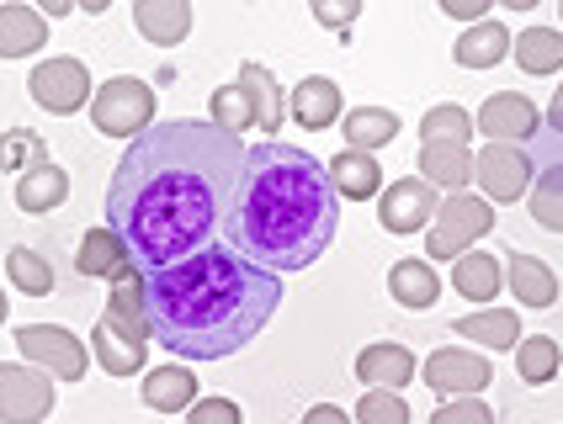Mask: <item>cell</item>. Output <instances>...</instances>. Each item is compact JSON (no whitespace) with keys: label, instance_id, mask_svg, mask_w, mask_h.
Listing matches in <instances>:
<instances>
[{"label":"cell","instance_id":"22","mask_svg":"<svg viewBox=\"0 0 563 424\" xmlns=\"http://www.w3.org/2000/svg\"><path fill=\"white\" fill-rule=\"evenodd\" d=\"M452 334H457V339H473V345H484V350H516V345H521V319H516L510 308H484V313L457 319Z\"/></svg>","mask_w":563,"mask_h":424},{"label":"cell","instance_id":"18","mask_svg":"<svg viewBox=\"0 0 563 424\" xmlns=\"http://www.w3.org/2000/svg\"><path fill=\"white\" fill-rule=\"evenodd\" d=\"M356 377L362 382H373V388H409L415 382V356H409L405 345H394V339H377L367 345L362 356H356Z\"/></svg>","mask_w":563,"mask_h":424},{"label":"cell","instance_id":"26","mask_svg":"<svg viewBox=\"0 0 563 424\" xmlns=\"http://www.w3.org/2000/svg\"><path fill=\"white\" fill-rule=\"evenodd\" d=\"M510 292L521 298L527 308H553L559 303V276L548 271L537 255H521V249H510Z\"/></svg>","mask_w":563,"mask_h":424},{"label":"cell","instance_id":"10","mask_svg":"<svg viewBox=\"0 0 563 424\" xmlns=\"http://www.w3.org/2000/svg\"><path fill=\"white\" fill-rule=\"evenodd\" d=\"M532 144H537V154H532L537 186L527 191V208H532V217L542 223V228L563 234V133L542 127Z\"/></svg>","mask_w":563,"mask_h":424},{"label":"cell","instance_id":"5","mask_svg":"<svg viewBox=\"0 0 563 424\" xmlns=\"http://www.w3.org/2000/svg\"><path fill=\"white\" fill-rule=\"evenodd\" d=\"M155 122V86H144L139 75H118L91 96V127L107 138H139Z\"/></svg>","mask_w":563,"mask_h":424},{"label":"cell","instance_id":"17","mask_svg":"<svg viewBox=\"0 0 563 424\" xmlns=\"http://www.w3.org/2000/svg\"><path fill=\"white\" fill-rule=\"evenodd\" d=\"M324 170H330V186H335L341 202H373L383 191V165L367 149H341Z\"/></svg>","mask_w":563,"mask_h":424},{"label":"cell","instance_id":"47","mask_svg":"<svg viewBox=\"0 0 563 424\" xmlns=\"http://www.w3.org/2000/svg\"><path fill=\"white\" fill-rule=\"evenodd\" d=\"M0 324H5V292H0Z\"/></svg>","mask_w":563,"mask_h":424},{"label":"cell","instance_id":"4","mask_svg":"<svg viewBox=\"0 0 563 424\" xmlns=\"http://www.w3.org/2000/svg\"><path fill=\"white\" fill-rule=\"evenodd\" d=\"M495 228V202L468 197V191H452L437 208L431 228H426V255L431 260H452V255H468L473 244Z\"/></svg>","mask_w":563,"mask_h":424},{"label":"cell","instance_id":"33","mask_svg":"<svg viewBox=\"0 0 563 424\" xmlns=\"http://www.w3.org/2000/svg\"><path fill=\"white\" fill-rule=\"evenodd\" d=\"M5 276H11V287L27 292V298H48V292H54V266H48L37 249H27V244L5 255Z\"/></svg>","mask_w":563,"mask_h":424},{"label":"cell","instance_id":"40","mask_svg":"<svg viewBox=\"0 0 563 424\" xmlns=\"http://www.w3.org/2000/svg\"><path fill=\"white\" fill-rule=\"evenodd\" d=\"M191 424H245V414H240V403L234 398H197L187 409Z\"/></svg>","mask_w":563,"mask_h":424},{"label":"cell","instance_id":"15","mask_svg":"<svg viewBox=\"0 0 563 424\" xmlns=\"http://www.w3.org/2000/svg\"><path fill=\"white\" fill-rule=\"evenodd\" d=\"M91 350L107 377H139V371H144V356H150V339H139V334L118 330L112 319H101L91 330Z\"/></svg>","mask_w":563,"mask_h":424},{"label":"cell","instance_id":"45","mask_svg":"<svg viewBox=\"0 0 563 424\" xmlns=\"http://www.w3.org/2000/svg\"><path fill=\"white\" fill-rule=\"evenodd\" d=\"M107 5H112V0H80V11H91V16H101Z\"/></svg>","mask_w":563,"mask_h":424},{"label":"cell","instance_id":"24","mask_svg":"<svg viewBox=\"0 0 563 424\" xmlns=\"http://www.w3.org/2000/svg\"><path fill=\"white\" fill-rule=\"evenodd\" d=\"M500 281H505L500 260L484 255V249H473V255H457V260H452V287H457V298H468V303H495Z\"/></svg>","mask_w":563,"mask_h":424},{"label":"cell","instance_id":"39","mask_svg":"<svg viewBox=\"0 0 563 424\" xmlns=\"http://www.w3.org/2000/svg\"><path fill=\"white\" fill-rule=\"evenodd\" d=\"M309 11H313V22H319L324 32L345 37V32H351V22L362 16V0H309Z\"/></svg>","mask_w":563,"mask_h":424},{"label":"cell","instance_id":"7","mask_svg":"<svg viewBox=\"0 0 563 424\" xmlns=\"http://www.w3.org/2000/svg\"><path fill=\"white\" fill-rule=\"evenodd\" d=\"M54 414V377L32 361L0 366V424H43Z\"/></svg>","mask_w":563,"mask_h":424},{"label":"cell","instance_id":"2","mask_svg":"<svg viewBox=\"0 0 563 424\" xmlns=\"http://www.w3.org/2000/svg\"><path fill=\"white\" fill-rule=\"evenodd\" d=\"M150 339L181 361H223L245 350L282 308V276L234 244H208L187 260L144 271Z\"/></svg>","mask_w":563,"mask_h":424},{"label":"cell","instance_id":"34","mask_svg":"<svg viewBox=\"0 0 563 424\" xmlns=\"http://www.w3.org/2000/svg\"><path fill=\"white\" fill-rule=\"evenodd\" d=\"M473 133V118L457 107V101H446V107H431L426 118H420V144H468Z\"/></svg>","mask_w":563,"mask_h":424},{"label":"cell","instance_id":"27","mask_svg":"<svg viewBox=\"0 0 563 424\" xmlns=\"http://www.w3.org/2000/svg\"><path fill=\"white\" fill-rule=\"evenodd\" d=\"M64 197H69V170L48 165V159H37L27 176L16 181V208L22 212H54Z\"/></svg>","mask_w":563,"mask_h":424},{"label":"cell","instance_id":"42","mask_svg":"<svg viewBox=\"0 0 563 424\" xmlns=\"http://www.w3.org/2000/svg\"><path fill=\"white\" fill-rule=\"evenodd\" d=\"M303 424H356L351 414H341L335 403H313L309 414H303Z\"/></svg>","mask_w":563,"mask_h":424},{"label":"cell","instance_id":"43","mask_svg":"<svg viewBox=\"0 0 563 424\" xmlns=\"http://www.w3.org/2000/svg\"><path fill=\"white\" fill-rule=\"evenodd\" d=\"M542 127H553V133H563V86L553 91V107H548V118H542Z\"/></svg>","mask_w":563,"mask_h":424},{"label":"cell","instance_id":"23","mask_svg":"<svg viewBox=\"0 0 563 424\" xmlns=\"http://www.w3.org/2000/svg\"><path fill=\"white\" fill-rule=\"evenodd\" d=\"M139 393H144V403L155 414H187L191 403H197V377H191L187 366H155Z\"/></svg>","mask_w":563,"mask_h":424},{"label":"cell","instance_id":"31","mask_svg":"<svg viewBox=\"0 0 563 424\" xmlns=\"http://www.w3.org/2000/svg\"><path fill=\"white\" fill-rule=\"evenodd\" d=\"M510 54L527 75H559L563 69V32L553 27H527L521 37H510Z\"/></svg>","mask_w":563,"mask_h":424},{"label":"cell","instance_id":"14","mask_svg":"<svg viewBox=\"0 0 563 424\" xmlns=\"http://www.w3.org/2000/svg\"><path fill=\"white\" fill-rule=\"evenodd\" d=\"M287 112L298 127H309V133H324V127H335L345 118V101H341V86L330 80V75H309V80H298L292 86V101H287Z\"/></svg>","mask_w":563,"mask_h":424},{"label":"cell","instance_id":"38","mask_svg":"<svg viewBox=\"0 0 563 424\" xmlns=\"http://www.w3.org/2000/svg\"><path fill=\"white\" fill-rule=\"evenodd\" d=\"M27 159H43V138L27 133V127H11V133L0 138V170H22Z\"/></svg>","mask_w":563,"mask_h":424},{"label":"cell","instance_id":"41","mask_svg":"<svg viewBox=\"0 0 563 424\" xmlns=\"http://www.w3.org/2000/svg\"><path fill=\"white\" fill-rule=\"evenodd\" d=\"M441 11H446V16H457V22H484V11H489V5H495V0H437Z\"/></svg>","mask_w":563,"mask_h":424},{"label":"cell","instance_id":"30","mask_svg":"<svg viewBox=\"0 0 563 424\" xmlns=\"http://www.w3.org/2000/svg\"><path fill=\"white\" fill-rule=\"evenodd\" d=\"M245 96H251V112H255V127H266V133H277L282 127V86L277 75L266 69V64H240V75H234Z\"/></svg>","mask_w":563,"mask_h":424},{"label":"cell","instance_id":"46","mask_svg":"<svg viewBox=\"0 0 563 424\" xmlns=\"http://www.w3.org/2000/svg\"><path fill=\"white\" fill-rule=\"evenodd\" d=\"M510 11H532V5H542V0H505Z\"/></svg>","mask_w":563,"mask_h":424},{"label":"cell","instance_id":"29","mask_svg":"<svg viewBox=\"0 0 563 424\" xmlns=\"http://www.w3.org/2000/svg\"><path fill=\"white\" fill-rule=\"evenodd\" d=\"M510 54V32L500 22H473L463 37H457V48H452V59L463 64V69H495V64Z\"/></svg>","mask_w":563,"mask_h":424},{"label":"cell","instance_id":"6","mask_svg":"<svg viewBox=\"0 0 563 424\" xmlns=\"http://www.w3.org/2000/svg\"><path fill=\"white\" fill-rule=\"evenodd\" d=\"M16 350H22V361L43 366L54 382H80L86 366H91L86 339H75L64 324H22L16 330Z\"/></svg>","mask_w":563,"mask_h":424},{"label":"cell","instance_id":"11","mask_svg":"<svg viewBox=\"0 0 563 424\" xmlns=\"http://www.w3.org/2000/svg\"><path fill=\"white\" fill-rule=\"evenodd\" d=\"M437 208H441V197L426 176H405V181L377 191V223L388 234H420V228H431Z\"/></svg>","mask_w":563,"mask_h":424},{"label":"cell","instance_id":"32","mask_svg":"<svg viewBox=\"0 0 563 424\" xmlns=\"http://www.w3.org/2000/svg\"><path fill=\"white\" fill-rule=\"evenodd\" d=\"M516 371H521V382H532V388H542V382H553L563 371V350L559 339H548V334H521V345H516Z\"/></svg>","mask_w":563,"mask_h":424},{"label":"cell","instance_id":"12","mask_svg":"<svg viewBox=\"0 0 563 424\" xmlns=\"http://www.w3.org/2000/svg\"><path fill=\"white\" fill-rule=\"evenodd\" d=\"M420 377H426V388L437 398H473L495 382V366L478 350H437L431 361L420 366Z\"/></svg>","mask_w":563,"mask_h":424},{"label":"cell","instance_id":"44","mask_svg":"<svg viewBox=\"0 0 563 424\" xmlns=\"http://www.w3.org/2000/svg\"><path fill=\"white\" fill-rule=\"evenodd\" d=\"M43 5V16H69V5H80V0H37Z\"/></svg>","mask_w":563,"mask_h":424},{"label":"cell","instance_id":"28","mask_svg":"<svg viewBox=\"0 0 563 424\" xmlns=\"http://www.w3.org/2000/svg\"><path fill=\"white\" fill-rule=\"evenodd\" d=\"M341 133H345V149H383V144H394L399 138V118L388 112V107H356V112H345L341 118Z\"/></svg>","mask_w":563,"mask_h":424},{"label":"cell","instance_id":"19","mask_svg":"<svg viewBox=\"0 0 563 424\" xmlns=\"http://www.w3.org/2000/svg\"><path fill=\"white\" fill-rule=\"evenodd\" d=\"M48 43V22L32 5H0V59H27Z\"/></svg>","mask_w":563,"mask_h":424},{"label":"cell","instance_id":"36","mask_svg":"<svg viewBox=\"0 0 563 424\" xmlns=\"http://www.w3.org/2000/svg\"><path fill=\"white\" fill-rule=\"evenodd\" d=\"M208 112H213V122H219V127H229V133H240V127H255L251 96H245V86H240V80H234V86H219Z\"/></svg>","mask_w":563,"mask_h":424},{"label":"cell","instance_id":"9","mask_svg":"<svg viewBox=\"0 0 563 424\" xmlns=\"http://www.w3.org/2000/svg\"><path fill=\"white\" fill-rule=\"evenodd\" d=\"M32 101L43 107V112H54V118H75L80 107H91V96H96V86H91V69L80 59H43L37 69H32Z\"/></svg>","mask_w":563,"mask_h":424},{"label":"cell","instance_id":"3","mask_svg":"<svg viewBox=\"0 0 563 424\" xmlns=\"http://www.w3.org/2000/svg\"><path fill=\"white\" fill-rule=\"evenodd\" d=\"M229 244L251 255L266 271H309L313 260L335 244L341 228V197L330 186V170L309 149L292 144H255L245 149L240 181L223 212Z\"/></svg>","mask_w":563,"mask_h":424},{"label":"cell","instance_id":"16","mask_svg":"<svg viewBox=\"0 0 563 424\" xmlns=\"http://www.w3.org/2000/svg\"><path fill=\"white\" fill-rule=\"evenodd\" d=\"M133 27L144 32V43H155V48L187 43L191 0H133Z\"/></svg>","mask_w":563,"mask_h":424},{"label":"cell","instance_id":"20","mask_svg":"<svg viewBox=\"0 0 563 424\" xmlns=\"http://www.w3.org/2000/svg\"><path fill=\"white\" fill-rule=\"evenodd\" d=\"M388 298L399 308H415V313L437 308V298H441L437 266H431V260H399V266L388 271Z\"/></svg>","mask_w":563,"mask_h":424},{"label":"cell","instance_id":"1","mask_svg":"<svg viewBox=\"0 0 563 424\" xmlns=\"http://www.w3.org/2000/svg\"><path fill=\"white\" fill-rule=\"evenodd\" d=\"M240 165V133L219 127L213 118L150 122L112 170L107 228L128 244L133 266L144 271L187 260L219 234Z\"/></svg>","mask_w":563,"mask_h":424},{"label":"cell","instance_id":"21","mask_svg":"<svg viewBox=\"0 0 563 424\" xmlns=\"http://www.w3.org/2000/svg\"><path fill=\"white\" fill-rule=\"evenodd\" d=\"M420 176L437 191H463L473 181V154L468 144H420Z\"/></svg>","mask_w":563,"mask_h":424},{"label":"cell","instance_id":"37","mask_svg":"<svg viewBox=\"0 0 563 424\" xmlns=\"http://www.w3.org/2000/svg\"><path fill=\"white\" fill-rule=\"evenodd\" d=\"M431 424H495V414H489L484 393H473V398H441V409L431 414Z\"/></svg>","mask_w":563,"mask_h":424},{"label":"cell","instance_id":"13","mask_svg":"<svg viewBox=\"0 0 563 424\" xmlns=\"http://www.w3.org/2000/svg\"><path fill=\"white\" fill-rule=\"evenodd\" d=\"M473 127H478L489 144H532L537 133H542V118H537V107L521 91H500L484 101V112H478Z\"/></svg>","mask_w":563,"mask_h":424},{"label":"cell","instance_id":"25","mask_svg":"<svg viewBox=\"0 0 563 424\" xmlns=\"http://www.w3.org/2000/svg\"><path fill=\"white\" fill-rule=\"evenodd\" d=\"M123 266H133V255H128V244L118 239L107 223L91 228V234L80 239V255H75V271L80 276H101V281H112Z\"/></svg>","mask_w":563,"mask_h":424},{"label":"cell","instance_id":"8","mask_svg":"<svg viewBox=\"0 0 563 424\" xmlns=\"http://www.w3.org/2000/svg\"><path fill=\"white\" fill-rule=\"evenodd\" d=\"M473 181L484 191V202H495V208L521 202L532 191V154L521 144H484L473 154Z\"/></svg>","mask_w":563,"mask_h":424},{"label":"cell","instance_id":"35","mask_svg":"<svg viewBox=\"0 0 563 424\" xmlns=\"http://www.w3.org/2000/svg\"><path fill=\"white\" fill-rule=\"evenodd\" d=\"M356 424H409V403L394 388H367L356 403Z\"/></svg>","mask_w":563,"mask_h":424}]
</instances>
